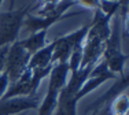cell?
Segmentation results:
<instances>
[{"label":"cell","mask_w":129,"mask_h":115,"mask_svg":"<svg viewBox=\"0 0 129 115\" xmlns=\"http://www.w3.org/2000/svg\"><path fill=\"white\" fill-rule=\"evenodd\" d=\"M70 75L69 65L67 62H60L52 66L50 71V80H48V88L44 99L40 101L39 105V114L37 115H52L56 108L58 96L60 90L64 88L67 80Z\"/></svg>","instance_id":"1"},{"label":"cell","mask_w":129,"mask_h":115,"mask_svg":"<svg viewBox=\"0 0 129 115\" xmlns=\"http://www.w3.org/2000/svg\"><path fill=\"white\" fill-rule=\"evenodd\" d=\"M32 6H26L19 10L0 11V48L15 43L23 25V19L29 14Z\"/></svg>","instance_id":"2"},{"label":"cell","mask_w":129,"mask_h":115,"mask_svg":"<svg viewBox=\"0 0 129 115\" xmlns=\"http://www.w3.org/2000/svg\"><path fill=\"white\" fill-rule=\"evenodd\" d=\"M30 56L32 55L19 44V40H17L8 47L7 56H6V62H4V70L3 71L7 74L10 84L15 82L23 74V71L27 69Z\"/></svg>","instance_id":"3"},{"label":"cell","mask_w":129,"mask_h":115,"mask_svg":"<svg viewBox=\"0 0 129 115\" xmlns=\"http://www.w3.org/2000/svg\"><path fill=\"white\" fill-rule=\"evenodd\" d=\"M88 30H89V25H85L76 32H72L63 37L56 38V45H55L54 53H52V66L60 62H67L73 49L84 44Z\"/></svg>","instance_id":"4"},{"label":"cell","mask_w":129,"mask_h":115,"mask_svg":"<svg viewBox=\"0 0 129 115\" xmlns=\"http://www.w3.org/2000/svg\"><path fill=\"white\" fill-rule=\"evenodd\" d=\"M40 99L36 96H18L0 100V115H19L27 110L39 108Z\"/></svg>","instance_id":"5"},{"label":"cell","mask_w":129,"mask_h":115,"mask_svg":"<svg viewBox=\"0 0 129 115\" xmlns=\"http://www.w3.org/2000/svg\"><path fill=\"white\" fill-rule=\"evenodd\" d=\"M104 43L98 38H87L85 37L84 44H82V59L80 69L88 67V66H95L103 56Z\"/></svg>","instance_id":"6"},{"label":"cell","mask_w":129,"mask_h":115,"mask_svg":"<svg viewBox=\"0 0 129 115\" xmlns=\"http://www.w3.org/2000/svg\"><path fill=\"white\" fill-rule=\"evenodd\" d=\"M78 14H81V13L64 14L62 17H37V15L27 14L25 17V19H23V28L33 34V33L40 32V30H48L50 26H52L54 23L59 22L62 19H67L70 17H74V15H78Z\"/></svg>","instance_id":"7"},{"label":"cell","mask_w":129,"mask_h":115,"mask_svg":"<svg viewBox=\"0 0 129 115\" xmlns=\"http://www.w3.org/2000/svg\"><path fill=\"white\" fill-rule=\"evenodd\" d=\"M18 96H36L32 92V70L29 69H26L15 82L8 85L7 92L3 95L0 100H7L11 97H18Z\"/></svg>","instance_id":"8"},{"label":"cell","mask_w":129,"mask_h":115,"mask_svg":"<svg viewBox=\"0 0 129 115\" xmlns=\"http://www.w3.org/2000/svg\"><path fill=\"white\" fill-rule=\"evenodd\" d=\"M55 45H56V40H54L50 44H45L41 49H39L36 53L30 56L27 69L33 70V69H44L48 66H52V53H54Z\"/></svg>","instance_id":"9"},{"label":"cell","mask_w":129,"mask_h":115,"mask_svg":"<svg viewBox=\"0 0 129 115\" xmlns=\"http://www.w3.org/2000/svg\"><path fill=\"white\" fill-rule=\"evenodd\" d=\"M126 88H128V75H126V73H124V74L119 75V78L117 80L115 85H113L111 88H110L109 92L104 93L99 100L92 103V104L89 105V108H91V110H93V108H95V111H96L98 108H100L103 104H106V103H111L117 96H119L121 93L126 92Z\"/></svg>","instance_id":"10"},{"label":"cell","mask_w":129,"mask_h":115,"mask_svg":"<svg viewBox=\"0 0 129 115\" xmlns=\"http://www.w3.org/2000/svg\"><path fill=\"white\" fill-rule=\"evenodd\" d=\"M118 78V75H115L114 73H111L110 70H106L100 74H95V75H89L87 78V81L84 82V85L81 86L80 92L77 93V100L80 101L82 97H85L87 95H89L91 92H93L98 86H100L102 84H104L109 80H115Z\"/></svg>","instance_id":"11"},{"label":"cell","mask_w":129,"mask_h":115,"mask_svg":"<svg viewBox=\"0 0 129 115\" xmlns=\"http://www.w3.org/2000/svg\"><path fill=\"white\" fill-rule=\"evenodd\" d=\"M45 37H47V30H40V32L30 34L27 38L19 40V44L25 48L30 55H33V53H36L39 49H41L45 45Z\"/></svg>","instance_id":"12"},{"label":"cell","mask_w":129,"mask_h":115,"mask_svg":"<svg viewBox=\"0 0 129 115\" xmlns=\"http://www.w3.org/2000/svg\"><path fill=\"white\" fill-rule=\"evenodd\" d=\"M103 60L106 62L107 69H109L111 73L114 74H124V69L125 65H126V60H128V55L125 52H119V53H114V55H110L103 57Z\"/></svg>","instance_id":"13"},{"label":"cell","mask_w":129,"mask_h":115,"mask_svg":"<svg viewBox=\"0 0 129 115\" xmlns=\"http://www.w3.org/2000/svg\"><path fill=\"white\" fill-rule=\"evenodd\" d=\"M110 107H111V111L114 115H126L129 108V100H128L126 92L117 96L114 100L110 103Z\"/></svg>","instance_id":"14"},{"label":"cell","mask_w":129,"mask_h":115,"mask_svg":"<svg viewBox=\"0 0 129 115\" xmlns=\"http://www.w3.org/2000/svg\"><path fill=\"white\" fill-rule=\"evenodd\" d=\"M51 69H52V66H48V67H44V69H33L32 70V92H33V95H36L41 81L45 77L50 75Z\"/></svg>","instance_id":"15"},{"label":"cell","mask_w":129,"mask_h":115,"mask_svg":"<svg viewBox=\"0 0 129 115\" xmlns=\"http://www.w3.org/2000/svg\"><path fill=\"white\" fill-rule=\"evenodd\" d=\"M98 10H100V13L104 15L114 17L119 10V3L118 0H100Z\"/></svg>","instance_id":"16"},{"label":"cell","mask_w":129,"mask_h":115,"mask_svg":"<svg viewBox=\"0 0 129 115\" xmlns=\"http://www.w3.org/2000/svg\"><path fill=\"white\" fill-rule=\"evenodd\" d=\"M99 2L100 0H76V4H80L85 8H89V10H98L99 8Z\"/></svg>","instance_id":"17"},{"label":"cell","mask_w":129,"mask_h":115,"mask_svg":"<svg viewBox=\"0 0 129 115\" xmlns=\"http://www.w3.org/2000/svg\"><path fill=\"white\" fill-rule=\"evenodd\" d=\"M8 85H10V81H8L7 74H6L4 71L0 73V99L3 97V95H4L6 92H7Z\"/></svg>","instance_id":"18"},{"label":"cell","mask_w":129,"mask_h":115,"mask_svg":"<svg viewBox=\"0 0 129 115\" xmlns=\"http://www.w3.org/2000/svg\"><path fill=\"white\" fill-rule=\"evenodd\" d=\"M92 115H114L111 111V107H110V103H106V104H103L102 107L99 108V110H96Z\"/></svg>","instance_id":"19"},{"label":"cell","mask_w":129,"mask_h":115,"mask_svg":"<svg viewBox=\"0 0 129 115\" xmlns=\"http://www.w3.org/2000/svg\"><path fill=\"white\" fill-rule=\"evenodd\" d=\"M10 45H6V47L0 48V73H3L4 70V62H6V56H7V51Z\"/></svg>","instance_id":"20"},{"label":"cell","mask_w":129,"mask_h":115,"mask_svg":"<svg viewBox=\"0 0 129 115\" xmlns=\"http://www.w3.org/2000/svg\"><path fill=\"white\" fill-rule=\"evenodd\" d=\"M14 6H15V0H10V8L8 10H14Z\"/></svg>","instance_id":"21"},{"label":"cell","mask_w":129,"mask_h":115,"mask_svg":"<svg viewBox=\"0 0 129 115\" xmlns=\"http://www.w3.org/2000/svg\"><path fill=\"white\" fill-rule=\"evenodd\" d=\"M3 2H4V0H0V7H2V4H3Z\"/></svg>","instance_id":"22"},{"label":"cell","mask_w":129,"mask_h":115,"mask_svg":"<svg viewBox=\"0 0 129 115\" xmlns=\"http://www.w3.org/2000/svg\"><path fill=\"white\" fill-rule=\"evenodd\" d=\"M126 115H128V114H126Z\"/></svg>","instance_id":"23"}]
</instances>
